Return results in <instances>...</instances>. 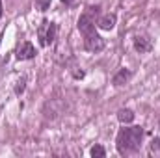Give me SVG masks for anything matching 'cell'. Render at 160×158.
<instances>
[{
  "instance_id": "6da1fadb",
  "label": "cell",
  "mask_w": 160,
  "mask_h": 158,
  "mask_svg": "<svg viewBox=\"0 0 160 158\" xmlns=\"http://www.w3.org/2000/svg\"><path fill=\"white\" fill-rule=\"evenodd\" d=\"M143 138V128L142 126H130V128H123L118 134V149L121 155L127 153H134L140 147V141Z\"/></svg>"
},
{
  "instance_id": "7a4b0ae2",
  "label": "cell",
  "mask_w": 160,
  "mask_h": 158,
  "mask_svg": "<svg viewBox=\"0 0 160 158\" xmlns=\"http://www.w3.org/2000/svg\"><path fill=\"white\" fill-rule=\"evenodd\" d=\"M38 37H39V43L43 47L50 45L52 41L56 39V24L54 22H48V21H43L38 30Z\"/></svg>"
},
{
  "instance_id": "3957f363",
  "label": "cell",
  "mask_w": 160,
  "mask_h": 158,
  "mask_svg": "<svg viewBox=\"0 0 160 158\" xmlns=\"http://www.w3.org/2000/svg\"><path fill=\"white\" fill-rule=\"evenodd\" d=\"M93 13H97V7H89V11H86L84 15H80L78 30L84 34V36L95 32V17H93Z\"/></svg>"
},
{
  "instance_id": "277c9868",
  "label": "cell",
  "mask_w": 160,
  "mask_h": 158,
  "mask_svg": "<svg viewBox=\"0 0 160 158\" xmlns=\"http://www.w3.org/2000/svg\"><path fill=\"white\" fill-rule=\"evenodd\" d=\"M84 45H86V48L88 50H91V52H99V50H102L104 48V39L99 36V34H88V36H84Z\"/></svg>"
},
{
  "instance_id": "5b68a950",
  "label": "cell",
  "mask_w": 160,
  "mask_h": 158,
  "mask_svg": "<svg viewBox=\"0 0 160 158\" xmlns=\"http://www.w3.org/2000/svg\"><path fill=\"white\" fill-rule=\"evenodd\" d=\"M36 56V47L30 41H24L19 48H17V58L19 60H32Z\"/></svg>"
},
{
  "instance_id": "8992f818",
  "label": "cell",
  "mask_w": 160,
  "mask_h": 158,
  "mask_svg": "<svg viewBox=\"0 0 160 158\" xmlns=\"http://www.w3.org/2000/svg\"><path fill=\"white\" fill-rule=\"evenodd\" d=\"M134 48L140 52V54H143V52H149L151 48H153V43L149 37H145V36H138L136 39H134Z\"/></svg>"
},
{
  "instance_id": "52a82bcc",
  "label": "cell",
  "mask_w": 160,
  "mask_h": 158,
  "mask_svg": "<svg viewBox=\"0 0 160 158\" xmlns=\"http://www.w3.org/2000/svg\"><path fill=\"white\" fill-rule=\"evenodd\" d=\"M114 26H116V15L114 13H108V15L99 19V28L101 30H112Z\"/></svg>"
},
{
  "instance_id": "ba28073f",
  "label": "cell",
  "mask_w": 160,
  "mask_h": 158,
  "mask_svg": "<svg viewBox=\"0 0 160 158\" xmlns=\"http://www.w3.org/2000/svg\"><path fill=\"white\" fill-rule=\"evenodd\" d=\"M128 78H130V71H128V69H121L119 73L114 77V84H116V86H123V84L128 82Z\"/></svg>"
},
{
  "instance_id": "9c48e42d",
  "label": "cell",
  "mask_w": 160,
  "mask_h": 158,
  "mask_svg": "<svg viewBox=\"0 0 160 158\" xmlns=\"http://www.w3.org/2000/svg\"><path fill=\"white\" fill-rule=\"evenodd\" d=\"M118 119L121 123H130V121H134V112L132 110H119L118 112Z\"/></svg>"
},
{
  "instance_id": "30bf717a",
  "label": "cell",
  "mask_w": 160,
  "mask_h": 158,
  "mask_svg": "<svg viewBox=\"0 0 160 158\" xmlns=\"http://www.w3.org/2000/svg\"><path fill=\"white\" fill-rule=\"evenodd\" d=\"M104 155H106V153H104V149H102L101 145H95V147L91 149V156L93 158H104Z\"/></svg>"
},
{
  "instance_id": "8fae6325",
  "label": "cell",
  "mask_w": 160,
  "mask_h": 158,
  "mask_svg": "<svg viewBox=\"0 0 160 158\" xmlns=\"http://www.w3.org/2000/svg\"><path fill=\"white\" fill-rule=\"evenodd\" d=\"M24 84H26V80H24V78H21L19 82H17V86H15V93H17V95L24 91Z\"/></svg>"
},
{
  "instance_id": "7c38bea8",
  "label": "cell",
  "mask_w": 160,
  "mask_h": 158,
  "mask_svg": "<svg viewBox=\"0 0 160 158\" xmlns=\"http://www.w3.org/2000/svg\"><path fill=\"white\" fill-rule=\"evenodd\" d=\"M36 6H38L39 9H47V7L50 6V0H36Z\"/></svg>"
},
{
  "instance_id": "4fadbf2b",
  "label": "cell",
  "mask_w": 160,
  "mask_h": 158,
  "mask_svg": "<svg viewBox=\"0 0 160 158\" xmlns=\"http://www.w3.org/2000/svg\"><path fill=\"white\" fill-rule=\"evenodd\" d=\"M151 153H157V155H160V140L153 141V145H151Z\"/></svg>"
},
{
  "instance_id": "5bb4252c",
  "label": "cell",
  "mask_w": 160,
  "mask_h": 158,
  "mask_svg": "<svg viewBox=\"0 0 160 158\" xmlns=\"http://www.w3.org/2000/svg\"><path fill=\"white\" fill-rule=\"evenodd\" d=\"M62 2H63V4H71L73 0H62Z\"/></svg>"
},
{
  "instance_id": "9a60e30c",
  "label": "cell",
  "mask_w": 160,
  "mask_h": 158,
  "mask_svg": "<svg viewBox=\"0 0 160 158\" xmlns=\"http://www.w3.org/2000/svg\"><path fill=\"white\" fill-rule=\"evenodd\" d=\"M0 17H2V0H0Z\"/></svg>"
}]
</instances>
